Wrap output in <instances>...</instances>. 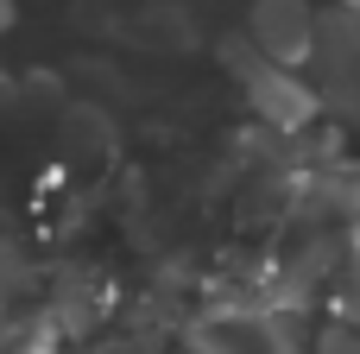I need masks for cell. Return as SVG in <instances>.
I'll use <instances>...</instances> for the list:
<instances>
[{
    "label": "cell",
    "instance_id": "obj_1",
    "mask_svg": "<svg viewBox=\"0 0 360 354\" xmlns=\"http://www.w3.org/2000/svg\"><path fill=\"white\" fill-rule=\"evenodd\" d=\"M316 70H323V101L360 127V13H329L316 25Z\"/></svg>",
    "mask_w": 360,
    "mask_h": 354
},
{
    "label": "cell",
    "instance_id": "obj_2",
    "mask_svg": "<svg viewBox=\"0 0 360 354\" xmlns=\"http://www.w3.org/2000/svg\"><path fill=\"white\" fill-rule=\"evenodd\" d=\"M316 13L304 0H259L253 6V38L272 63H297V57H316Z\"/></svg>",
    "mask_w": 360,
    "mask_h": 354
},
{
    "label": "cell",
    "instance_id": "obj_3",
    "mask_svg": "<svg viewBox=\"0 0 360 354\" xmlns=\"http://www.w3.org/2000/svg\"><path fill=\"white\" fill-rule=\"evenodd\" d=\"M240 76H247L253 108H259L272 127H304V120L316 114V95H310L304 82H291V76H285V63H247Z\"/></svg>",
    "mask_w": 360,
    "mask_h": 354
},
{
    "label": "cell",
    "instance_id": "obj_4",
    "mask_svg": "<svg viewBox=\"0 0 360 354\" xmlns=\"http://www.w3.org/2000/svg\"><path fill=\"white\" fill-rule=\"evenodd\" d=\"M297 215L316 222V228H348V222H360V177L354 171H323V177H310L304 196H297Z\"/></svg>",
    "mask_w": 360,
    "mask_h": 354
},
{
    "label": "cell",
    "instance_id": "obj_5",
    "mask_svg": "<svg viewBox=\"0 0 360 354\" xmlns=\"http://www.w3.org/2000/svg\"><path fill=\"white\" fill-rule=\"evenodd\" d=\"M329 298H335V310H342L348 323H360V241H354V253H348V266L335 272Z\"/></svg>",
    "mask_w": 360,
    "mask_h": 354
},
{
    "label": "cell",
    "instance_id": "obj_6",
    "mask_svg": "<svg viewBox=\"0 0 360 354\" xmlns=\"http://www.w3.org/2000/svg\"><path fill=\"white\" fill-rule=\"evenodd\" d=\"M310 354H360V323H329L310 336Z\"/></svg>",
    "mask_w": 360,
    "mask_h": 354
},
{
    "label": "cell",
    "instance_id": "obj_7",
    "mask_svg": "<svg viewBox=\"0 0 360 354\" xmlns=\"http://www.w3.org/2000/svg\"><path fill=\"white\" fill-rule=\"evenodd\" d=\"M190 354H196V348H190Z\"/></svg>",
    "mask_w": 360,
    "mask_h": 354
}]
</instances>
